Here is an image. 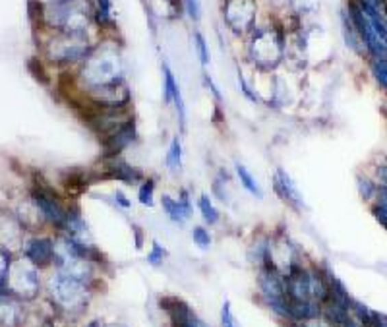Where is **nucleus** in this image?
<instances>
[{
    "label": "nucleus",
    "mask_w": 387,
    "mask_h": 327,
    "mask_svg": "<svg viewBox=\"0 0 387 327\" xmlns=\"http://www.w3.org/2000/svg\"><path fill=\"white\" fill-rule=\"evenodd\" d=\"M49 291L56 304L68 312H82L88 306L91 296L89 284L82 283L62 271H56L55 277L49 281Z\"/></svg>",
    "instance_id": "obj_1"
},
{
    "label": "nucleus",
    "mask_w": 387,
    "mask_h": 327,
    "mask_svg": "<svg viewBox=\"0 0 387 327\" xmlns=\"http://www.w3.org/2000/svg\"><path fill=\"white\" fill-rule=\"evenodd\" d=\"M347 14L353 22L354 29L360 37V43L364 45L368 55L372 56L374 60H387V43L384 39H379V35L374 32L372 23L368 22L366 14L360 8V4L356 0H349L347 4Z\"/></svg>",
    "instance_id": "obj_2"
},
{
    "label": "nucleus",
    "mask_w": 387,
    "mask_h": 327,
    "mask_svg": "<svg viewBox=\"0 0 387 327\" xmlns=\"http://www.w3.org/2000/svg\"><path fill=\"white\" fill-rule=\"evenodd\" d=\"M101 147V159H109V157H121L122 153L126 152L130 145L138 142V126L134 117L121 122L116 128H112L111 132H107L103 138H99Z\"/></svg>",
    "instance_id": "obj_3"
},
{
    "label": "nucleus",
    "mask_w": 387,
    "mask_h": 327,
    "mask_svg": "<svg viewBox=\"0 0 387 327\" xmlns=\"http://www.w3.org/2000/svg\"><path fill=\"white\" fill-rule=\"evenodd\" d=\"M101 175L112 182H122L126 186H138L145 178V175L136 169L132 163H128L124 157H109L101 159Z\"/></svg>",
    "instance_id": "obj_4"
},
{
    "label": "nucleus",
    "mask_w": 387,
    "mask_h": 327,
    "mask_svg": "<svg viewBox=\"0 0 387 327\" xmlns=\"http://www.w3.org/2000/svg\"><path fill=\"white\" fill-rule=\"evenodd\" d=\"M159 204H161V209L165 213V217L175 223L178 227L186 225L190 219H192V213H194V206H192V196L186 188H180L178 196H171V194H163L159 197Z\"/></svg>",
    "instance_id": "obj_5"
},
{
    "label": "nucleus",
    "mask_w": 387,
    "mask_h": 327,
    "mask_svg": "<svg viewBox=\"0 0 387 327\" xmlns=\"http://www.w3.org/2000/svg\"><path fill=\"white\" fill-rule=\"evenodd\" d=\"M273 192L281 202H285L287 206H290L297 211H302L304 208V199H302V194H300L299 186L292 180V176L288 175L287 171L283 167H277L275 173H273Z\"/></svg>",
    "instance_id": "obj_6"
},
{
    "label": "nucleus",
    "mask_w": 387,
    "mask_h": 327,
    "mask_svg": "<svg viewBox=\"0 0 387 327\" xmlns=\"http://www.w3.org/2000/svg\"><path fill=\"white\" fill-rule=\"evenodd\" d=\"M163 101L165 105H173L177 110V119L180 122V130H186V105H184V97L180 93V86L175 80L173 70L166 64H163Z\"/></svg>",
    "instance_id": "obj_7"
},
{
    "label": "nucleus",
    "mask_w": 387,
    "mask_h": 327,
    "mask_svg": "<svg viewBox=\"0 0 387 327\" xmlns=\"http://www.w3.org/2000/svg\"><path fill=\"white\" fill-rule=\"evenodd\" d=\"M25 256L37 267H47V265L55 263V239L45 237V234L34 237L27 242Z\"/></svg>",
    "instance_id": "obj_8"
},
{
    "label": "nucleus",
    "mask_w": 387,
    "mask_h": 327,
    "mask_svg": "<svg viewBox=\"0 0 387 327\" xmlns=\"http://www.w3.org/2000/svg\"><path fill=\"white\" fill-rule=\"evenodd\" d=\"M182 163H184V147H182L180 138H178V136H173V140L168 143V149H166L165 155L166 171L173 173V175H178V173H182Z\"/></svg>",
    "instance_id": "obj_9"
},
{
    "label": "nucleus",
    "mask_w": 387,
    "mask_h": 327,
    "mask_svg": "<svg viewBox=\"0 0 387 327\" xmlns=\"http://www.w3.org/2000/svg\"><path fill=\"white\" fill-rule=\"evenodd\" d=\"M234 173H236V178H238V182L242 186L244 190L250 194V196L258 197V199H262L264 197V190H262V186L258 182V178H255L250 171H248V167L242 163H236L234 165Z\"/></svg>",
    "instance_id": "obj_10"
},
{
    "label": "nucleus",
    "mask_w": 387,
    "mask_h": 327,
    "mask_svg": "<svg viewBox=\"0 0 387 327\" xmlns=\"http://www.w3.org/2000/svg\"><path fill=\"white\" fill-rule=\"evenodd\" d=\"M198 209H199V215L203 219V223L205 225H217L219 221H221V213H219V209L215 208V204H213V199H211L210 194H199L198 197Z\"/></svg>",
    "instance_id": "obj_11"
},
{
    "label": "nucleus",
    "mask_w": 387,
    "mask_h": 327,
    "mask_svg": "<svg viewBox=\"0 0 387 327\" xmlns=\"http://www.w3.org/2000/svg\"><path fill=\"white\" fill-rule=\"evenodd\" d=\"M89 182L91 180H89L88 173H84V171H70L68 178L62 180V184L68 188V196H77V194L86 192L89 188Z\"/></svg>",
    "instance_id": "obj_12"
},
{
    "label": "nucleus",
    "mask_w": 387,
    "mask_h": 327,
    "mask_svg": "<svg viewBox=\"0 0 387 327\" xmlns=\"http://www.w3.org/2000/svg\"><path fill=\"white\" fill-rule=\"evenodd\" d=\"M93 20L99 25L101 29H107L114 25L112 20V2L111 0H97L93 6Z\"/></svg>",
    "instance_id": "obj_13"
},
{
    "label": "nucleus",
    "mask_w": 387,
    "mask_h": 327,
    "mask_svg": "<svg viewBox=\"0 0 387 327\" xmlns=\"http://www.w3.org/2000/svg\"><path fill=\"white\" fill-rule=\"evenodd\" d=\"M155 192H157V184H155L153 178L145 176L144 180L138 184V202L144 206V208H153L155 206Z\"/></svg>",
    "instance_id": "obj_14"
},
{
    "label": "nucleus",
    "mask_w": 387,
    "mask_h": 327,
    "mask_svg": "<svg viewBox=\"0 0 387 327\" xmlns=\"http://www.w3.org/2000/svg\"><path fill=\"white\" fill-rule=\"evenodd\" d=\"M341 25H343V35H345V41L347 45L353 49L354 53H362V43H360V37H358V33L354 29L353 22H351V18H349V14L347 12H341Z\"/></svg>",
    "instance_id": "obj_15"
},
{
    "label": "nucleus",
    "mask_w": 387,
    "mask_h": 327,
    "mask_svg": "<svg viewBox=\"0 0 387 327\" xmlns=\"http://www.w3.org/2000/svg\"><path fill=\"white\" fill-rule=\"evenodd\" d=\"M190 237H192V242L201 252H208L211 248V244H213V237H211V232L203 225H194L192 230H190Z\"/></svg>",
    "instance_id": "obj_16"
},
{
    "label": "nucleus",
    "mask_w": 387,
    "mask_h": 327,
    "mask_svg": "<svg viewBox=\"0 0 387 327\" xmlns=\"http://www.w3.org/2000/svg\"><path fill=\"white\" fill-rule=\"evenodd\" d=\"M166 256H168V252H166L165 246L159 240H153L151 248L145 254V262L149 263V265H153V267H161L165 263Z\"/></svg>",
    "instance_id": "obj_17"
},
{
    "label": "nucleus",
    "mask_w": 387,
    "mask_h": 327,
    "mask_svg": "<svg viewBox=\"0 0 387 327\" xmlns=\"http://www.w3.org/2000/svg\"><path fill=\"white\" fill-rule=\"evenodd\" d=\"M356 188H358V194H360L362 199H366V202L372 199V197H376L377 182L376 180H372V178H368V176H356Z\"/></svg>",
    "instance_id": "obj_18"
},
{
    "label": "nucleus",
    "mask_w": 387,
    "mask_h": 327,
    "mask_svg": "<svg viewBox=\"0 0 387 327\" xmlns=\"http://www.w3.org/2000/svg\"><path fill=\"white\" fill-rule=\"evenodd\" d=\"M194 49H196V53H198V58L199 62H201V66H210L211 62L210 47H208L205 37H203L199 32L194 33Z\"/></svg>",
    "instance_id": "obj_19"
},
{
    "label": "nucleus",
    "mask_w": 387,
    "mask_h": 327,
    "mask_svg": "<svg viewBox=\"0 0 387 327\" xmlns=\"http://www.w3.org/2000/svg\"><path fill=\"white\" fill-rule=\"evenodd\" d=\"M370 72H372V77L376 80L377 86L387 91V60H372Z\"/></svg>",
    "instance_id": "obj_20"
},
{
    "label": "nucleus",
    "mask_w": 387,
    "mask_h": 327,
    "mask_svg": "<svg viewBox=\"0 0 387 327\" xmlns=\"http://www.w3.org/2000/svg\"><path fill=\"white\" fill-rule=\"evenodd\" d=\"M182 8L188 14L192 22H199L201 20V2L199 0H182Z\"/></svg>",
    "instance_id": "obj_21"
},
{
    "label": "nucleus",
    "mask_w": 387,
    "mask_h": 327,
    "mask_svg": "<svg viewBox=\"0 0 387 327\" xmlns=\"http://www.w3.org/2000/svg\"><path fill=\"white\" fill-rule=\"evenodd\" d=\"M221 327H240L238 326V322H236V317H234V314H232V308L229 300H225L221 306Z\"/></svg>",
    "instance_id": "obj_22"
},
{
    "label": "nucleus",
    "mask_w": 387,
    "mask_h": 327,
    "mask_svg": "<svg viewBox=\"0 0 387 327\" xmlns=\"http://www.w3.org/2000/svg\"><path fill=\"white\" fill-rule=\"evenodd\" d=\"M370 211H372V215H374L377 223H379L384 229H387V204H377V202H374Z\"/></svg>",
    "instance_id": "obj_23"
},
{
    "label": "nucleus",
    "mask_w": 387,
    "mask_h": 327,
    "mask_svg": "<svg viewBox=\"0 0 387 327\" xmlns=\"http://www.w3.org/2000/svg\"><path fill=\"white\" fill-rule=\"evenodd\" d=\"M112 204H114L116 208H121V209L132 208V199L126 196V194H124L122 190H114V192H112Z\"/></svg>",
    "instance_id": "obj_24"
},
{
    "label": "nucleus",
    "mask_w": 387,
    "mask_h": 327,
    "mask_svg": "<svg viewBox=\"0 0 387 327\" xmlns=\"http://www.w3.org/2000/svg\"><path fill=\"white\" fill-rule=\"evenodd\" d=\"M238 86H240V89H242V93L246 95V97L250 99V101H258V95H255L254 91H252V88L246 84V80L242 77V74H238Z\"/></svg>",
    "instance_id": "obj_25"
},
{
    "label": "nucleus",
    "mask_w": 387,
    "mask_h": 327,
    "mask_svg": "<svg viewBox=\"0 0 387 327\" xmlns=\"http://www.w3.org/2000/svg\"><path fill=\"white\" fill-rule=\"evenodd\" d=\"M370 326H372V327H387V316H386V314H377V312H372V317H370Z\"/></svg>",
    "instance_id": "obj_26"
},
{
    "label": "nucleus",
    "mask_w": 387,
    "mask_h": 327,
    "mask_svg": "<svg viewBox=\"0 0 387 327\" xmlns=\"http://www.w3.org/2000/svg\"><path fill=\"white\" fill-rule=\"evenodd\" d=\"M203 82H205V86H208V88H210L211 93H213V95H215V99H217V101H219V103H221V101H223L221 91H219V89H217V86H215V84H213V80H211V77L208 76V74H203Z\"/></svg>",
    "instance_id": "obj_27"
},
{
    "label": "nucleus",
    "mask_w": 387,
    "mask_h": 327,
    "mask_svg": "<svg viewBox=\"0 0 387 327\" xmlns=\"http://www.w3.org/2000/svg\"><path fill=\"white\" fill-rule=\"evenodd\" d=\"M140 227H134V232H136V248H142V232H140Z\"/></svg>",
    "instance_id": "obj_28"
},
{
    "label": "nucleus",
    "mask_w": 387,
    "mask_h": 327,
    "mask_svg": "<svg viewBox=\"0 0 387 327\" xmlns=\"http://www.w3.org/2000/svg\"><path fill=\"white\" fill-rule=\"evenodd\" d=\"M101 326H103V324H101L99 319H91L86 327H101Z\"/></svg>",
    "instance_id": "obj_29"
},
{
    "label": "nucleus",
    "mask_w": 387,
    "mask_h": 327,
    "mask_svg": "<svg viewBox=\"0 0 387 327\" xmlns=\"http://www.w3.org/2000/svg\"><path fill=\"white\" fill-rule=\"evenodd\" d=\"M101 327H124L121 324H107V326H101Z\"/></svg>",
    "instance_id": "obj_30"
},
{
    "label": "nucleus",
    "mask_w": 387,
    "mask_h": 327,
    "mask_svg": "<svg viewBox=\"0 0 387 327\" xmlns=\"http://www.w3.org/2000/svg\"><path fill=\"white\" fill-rule=\"evenodd\" d=\"M384 18H386V22H387V6L384 8Z\"/></svg>",
    "instance_id": "obj_31"
}]
</instances>
